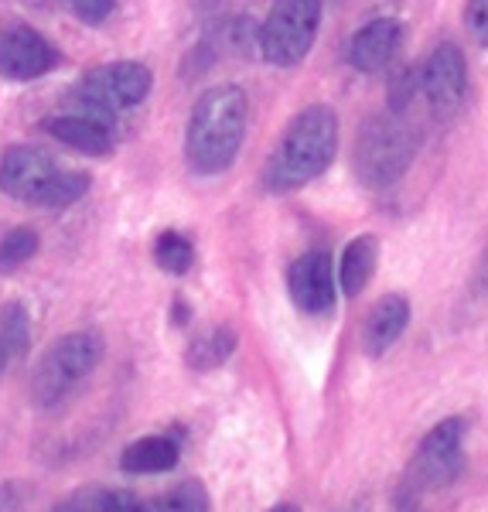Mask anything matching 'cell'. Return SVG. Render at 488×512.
Returning <instances> with one entry per match:
<instances>
[{"label":"cell","instance_id":"6da1fadb","mask_svg":"<svg viewBox=\"0 0 488 512\" xmlns=\"http://www.w3.org/2000/svg\"><path fill=\"white\" fill-rule=\"evenodd\" d=\"M246 123H250V99L243 86L222 82L198 96L185 127V164L198 178H215L229 171L243 151Z\"/></svg>","mask_w":488,"mask_h":512},{"label":"cell","instance_id":"7a4b0ae2","mask_svg":"<svg viewBox=\"0 0 488 512\" xmlns=\"http://www.w3.org/2000/svg\"><path fill=\"white\" fill-rule=\"evenodd\" d=\"M338 154V113L332 106H304L280 137L267 164L270 192H294L332 168Z\"/></svg>","mask_w":488,"mask_h":512},{"label":"cell","instance_id":"3957f363","mask_svg":"<svg viewBox=\"0 0 488 512\" xmlns=\"http://www.w3.org/2000/svg\"><path fill=\"white\" fill-rule=\"evenodd\" d=\"M89 175L62 168L41 147L18 144L7 147L0 158V192L14 202L38 205V209H65L89 192Z\"/></svg>","mask_w":488,"mask_h":512},{"label":"cell","instance_id":"277c9868","mask_svg":"<svg viewBox=\"0 0 488 512\" xmlns=\"http://www.w3.org/2000/svg\"><path fill=\"white\" fill-rule=\"evenodd\" d=\"M465 437V417H444L441 424H434L420 437L407 472L396 485V509L417 512L430 492L448 489L454 478L465 472Z\"/></svg>","mask_w":488,"mask_h":512},{"label":"cell","instance_id":"5b68a950","mask_svg":"<svg viewBox=\"0 0 488 512\" xmlns=\"http://www.w3.org/2000/svg\"><path fill=\"white\" fill-rule=\"evenodd\" d=\"M420 130L403 113H383L362 127L352 151V171L359 185L390 188L396 185L417 158Z\"/></svg>","mask_w":488,"mask_h":512},{"label":"cell","instance_id":"8992f818","mask_svg":"<svg viewBox=\"0 0 488 512\" xmlns=\"http://www.w3.org/2000/svg\"><path fill=\"white\" fill-rule=\"evenodd\" d=\"M103 362V335L93 328L62 335L48 352L38 359L35 373H31V403L41 410L59 407L65 396H72L96 373Z\"/></svg>","mask_w":488,"mask_h":512},{"label":"cell","instance_id":"52a82bcc","mask_svg":"<svg viewBox=\"0 0 488 512\" xmlns=\"http://www.w3.org/2000/svg\"><path fill=\"white\" fill-rule=\"evenodd\" d=\"M321 14H325V0H274V7L256 31L263 62L277 65V69L301 65L318 41Z\"/></svg>","mask_w":488,"mask_h":512},{"label":"cell","instance_id":"ba28073f","mask_svg":"<svg viewBox=\"0 0 488 512\" xmlns=\"http://www.w3.org/2000/svg\"><path fill=\"white\" fill-rule=\"evenodd\" d=\"M151 89H154V72L144 62L120 59L89 69L79 82L76 96L86 103V113L110 120L117 113H127L144 103L151 96Z\"/></svg>","mask_w":488,"mask_h":512},{"label":"cell","instance_id":"9c48e42d","mask_svg":"<svg viewBox=\"0 0 488 512\" xmlns=\"http://www.w3.org/2000/svg\"><path fill=\"white\" fill-rule=\"evenodd\" d=\"M420 93L437 120H451L461 113L468 99V62L454 41H441L430 48L420 65Z\"/></svg>","mask_w":488,"mask_h":512},{"label":"cell","instance_id":"30bf717a","mask_svg":"<svg viewBox=\"0 0 488 512\" xmlns=\"http://www.w3.org/2000/svg\"><path fill=\"white\" fill-rule=\"evenodd\" d=\"M287 294L294 308L311 318H325L338 304V270L328 250L301 253L287 270Z\"/></svg>","mask_w":488,"mask_h":512},{"label":"cell","instance_id":"8fae6325","mask_svg":"<svg viewBox=\"0 0 488 512\" xmlns=\"http://www.w3.org/2000/svg\"><path fill=\"white\" fill-rule=\"evenodd\" d=\"M59 52L31 24H4L0 28V79L31 82L59 69Z\"/></svg>","mask_w":488,"mask_h":512},{"label":"cell","instance_id":"7c38bea8","mask_svg":"<svg viewBox=\"0 0 488 512\" xmlns=\"http://www.w3.org/2000/svg\"><path fill=\"white\" fill-rule=\"evenodd\" d=\"M403 45V24L396 18H372L349 41V65L355 72H383Z\"/></svg>","mask_w":488,"mask_h":512},{"label":"cell","instance_id":"4fadbf2b","mask_svg":"<svg viewBox=\"0 0 488 512\" xmlns=\"http://www.w3.org/2000/svg\"><path fill=\"white\" fill-rule=\"evenodd\" d=\"M45 134L65 147H72V151L89 154V158H106V154L117 147L110 120L93 117V113H62V117H48Z\"/></svg>","mask_w":488,"mask_h":512},{"label":"cell","instance_id":"5bb4252c","mask_svg":"<svg viewBox=\"0 0 488 512\" xmlns=\"http://www.w3.org/2000/svg\"><path fill=\"white\" fill-rule=\"evenodd\" d=\"M410 325V301L403 294H386L372 304V311L366 315L362 325V352L369 359H383L386 352L400 342V335Z\"/></svg>","mask_w":488,"mask_h":512},{"label":"cell","instance_id":"9a60e30c","mask_svg":"<svg viewBox=\"0 0 488 512\" xmlns=\"http://www.w3.org/2000/svg\"><path fill=\"white\" fill-rule=\"evenodd\" d=\"M181 444L168 434H147L127 444L120 454V468L127 475H164L178 465Z\"/></svg>","mask_w":488,"mask_h":512},{"label":"cell","instance_id":"2e32d148","mask_svg":"<svg viewBox=\"0 0 488 512\" xmlns=\"http://www.w3.org/2000/svg\"><path fill=\"white\" fill-rule=\"evenodd\" d=\"M379 263V239L376 236H355L349 246L342 250V260H338V287H342L349 297H359L366 291V284L376 274Z\"/></svg>","mask_w":488,"mask_h":512},{"label":"cell","instance_id":"e0dca14e","mask_svg":"<svg viewBox=\"0 0 488 512\" xmlns=\"http://www.w3.org/2000/svg\"><path fill=\"white\" fill-rule=\"evenodd\" d=\"M236 342L239 338L229 325H212L192 338V345H188V352H185V362L195 373H212L222 362H229V355L236 352Z\"/></svg>","mask_w":488,"mask_h":512},{"label":"cell","instance_id":"ac0fdd59","mask_svg":"<svg viewBox=\"0 0 488 512\" xmlns=\"http://www.w3.org/2000/svg\"><path fill=\"white\" fill-rule=\"evenodd\" d=\"M209 509H212L209 489L202 482H195V478L192 482L171 485L168 492L140 502V512H209Z\"/></svg>","mask_w":488,"mask_h":512},{"label":"cell","instance_id":"d6986e66","mask_svg":"<svg viewBox=\"0 0 488 512\" xmlns=\"http://www.w3.org/2000/svg\"><path fill=\"white\" fill-rule=\"evenodd\" d=\"M154 260H157V267L164 270V274H188L192 270V263H195V246H192V239H188L185 233H178V229H164L161 236H157V243H154Z\"/></svg>","mask_w":488,"mask_h":512},{"label":"cell","instance_id":"ffe728a7","mask_svg":"<svg viewBox=\"0 0 488 512\" xmlns=\"http://www.w3.org/2000/svg\"><path fill=\"white\" fill-rule=\"evenodd\" d=\"M28 335H31V321H28V311L24 304L11 301L0 308V352L11 359H21L24 349H28Z\"/></svg>","mask_w":488,"mask_h":512},{"label":"cell","instance_id":"44dd1931","mask_svg":"<svg viewBox=\"0 0 488 512\" xmlns=\"http://www.w3.org/2000/svg\"><path fill=\"white\" fill-rule=\"evenodd\" d=\"M38 253V233L31 226H18L0 236V274L21 270Z\"/></svg>","mask_w":488,"mask_h":512},{"label":"cell","instance_id":"7402d4cb","mask_svg":"<svg viewBox=\"0 0 488 512\" xmlns=\"http://www.w3.org/2000/svg\"><path fill=\"white\" fill-rule=\"evenodd\" d=\"M420 89V72L413 69H403L400 76L393 82V93H390V113H407V106L413 103Z\"/></svg>","mask_w":488,"mask_h":512},{"label":"cell","instance_id":"603a6c76","mask_svg":"<svg viewBox=\"0 0 488 512\" xmlns=\"http://www.w3.org/2000/svg\"><path fill=\"white\" fill-rule=\"evenodd\" d=\"M65 4L72 7V14H76L82 24H103L113 14L117 0H65Z\"/></svg>","mask_w":488,"mask_h":512},{"label":"cell","instance_id":"cb8c5ba5","mask_svg":"<svg viewBox=\"0 0 488 512\" xmlns=\"http://www.w3.org/2000/svg\"><path fill=\"white\" fill-rule=\"evenodd\" d=\"M99 502H103V489L89 485V489L65 495L59 506H52V512H99Z\"/></svg>","mask_w":488,"mask_h":512},{"label":"cell","instance_id":"d4e9b609","mask_svg":"<svg viewBox=\"0 0 488 512\" xmlns=\"http://www.w3.org/2000/svg\"><path fill=\"white\" fill-rule=\"evenodd\" d=\"M465 24L478 45H488V0H468Z\"/></svg>","mask_w":488,"mask_h":512},{"label":"cell","instance_id":"484cf974","mask_svg":"<svg viewBox=\"0 0 488 512\" xmlns=\"http://www.w3.org/2000/svg\"><path fill=\"white\" fill-rule=\"evenodd\" d=\"M31 499V489L21 482H4L0 485V512H24Z\"/></svg>","mask_w":488,"mask_h":512},{"label":"cell","instance_id":"4316f807","mask_svg":"<svg viewBox=\"0 0 488 512\" xmlns=\"http://www.w3.org/2000/svg\"><path fill=\"white\" fill-rule=\"evenodd\" d=\"M99 512H140V499L134 492L117 489V492H103V502H99Z\"/></svg>","mask_w":488,"mask_h":512},{"label":"cell","instance_id":"83f0119b","mask_svg":"<svg viewBox=\"0 0 488 512\" xmlns=\"http://www.w3.org/2000/svg\"><path fill=\"white\" fill-rule=\"evenodd\" d=\"M471 291H475V294H488V250L482 253V260H478V267H475V277H471Z\"/></svg>","mask_w":488,"mask_h":512},{"label":"cell","instance_id":"f1b7e54d","mask_svg":"<svg viewBox=\"0 0 488 512\" xmlns=\"http://www.w3.org/2000/svg\"><path fill=\"white\" fill-rule=\"evenodd\" d=\"M270 512H301V509H297V506H274Z\"/></svg>","mask_w":488,"mask_h":512},{"label":"cell","instance_id":"f546056e","mask_svg":"<svg viewBox=\"0 0 488 512\" xmlns=\"http://www.w3.org/2000/svg\"><path fill=\"white\" fill-rule=\"evenodd\" d=\"M4 369H7V355L0 352V373H4Z\"/></svg>","mask_w":488,"mask_h":512}]
</instances>
